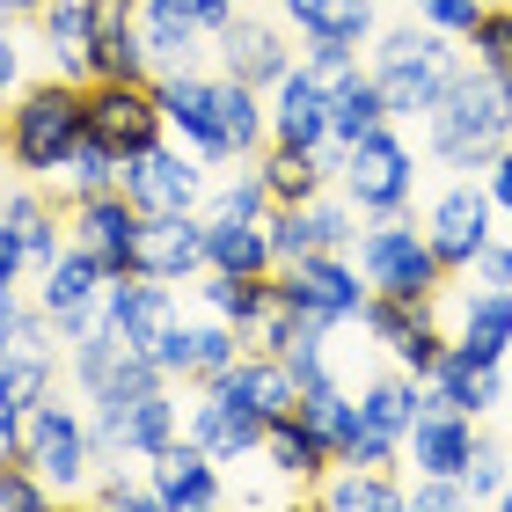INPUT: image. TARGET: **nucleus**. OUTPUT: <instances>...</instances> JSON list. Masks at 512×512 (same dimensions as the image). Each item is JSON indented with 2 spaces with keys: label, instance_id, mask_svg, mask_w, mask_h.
I'll list each match as a JSON object with an SVG mask.
<instances>
[{
  "label": "nucleus",
  "instance_id": "obj_1",
  "mask_svg": "<svg viewBox=\"0 0 512 512\" xmlns=\"http://www.w3.org/2000/svg\"><path fill=\"white\" fill-rule=\"evenodd\" d=\"M425 139H432L439 169H461V176L491 169L512 147V74H498V66H483V59H461L454 88L425 118Z\"/></svg>",
  "mask_w": 512,
  "mask_h": 512
},
{
  "label": "nucleus",
  "instance_id": "obj_2",
  "mask_svg": "<svg viewBox=\"0 0 512 512\" xmlns=\"http://www.w3.org/2000/svg\"><path fill=\"white\" fill-rule=\"evenodd\" d=\"M366 74H374L388 118L410 125V118H432V110H439V96H447L454 74H461V52H454L447 30H432V22H425V30L403 22V30H374Z\"/></svg>",
  "mask_w": 512,
  "mask_h": 512
},
{
  "label": "nucleus",
  "instance_id": "obj_3",
  "mask_svg": "<svg viewBox=\"0 0 512 512\" xmlns=\"http://www.w3.org/2000/svg\"><path fill=\"white\" fill-rule=\"evenodd\" d=\"M88 139V103H81V81H37L8 103V161L22 176H59L74 147Z\"/></svg>",
  "mask_w": 512,
  "mask_h": 512
},
{
  "label": "nucleus",
  "instance_id": "obj_4",
  "mask_svg": "<svg viewBox=\"0 0 512 512\" xmlns=\"http://www.w3.org/2000/svg\"><path fill=\"white\" fill-rule=\"evenodd\" d=\"M352 249H359L352 264L366 271V286H374V293H395V300H439V293H447V278H454L447 264H439L432 235H425L410 213H381Z\"/></svg>",
  "mask_w": 512,
  "mask_h": 512
},
{
  "label": "nucleus",
  "instance_id": "obj_5",
  "mask_svg": "<svg viewBox=\"0 0 512 512\" xmlns=\"http://www.w3.org/2000/svg\"><path fill=\"white\" fill-rule=\"evenodd\" d=\"M22 461H30L59 498L88 491V483H96V461H103L96 454V432H88V410H74L59 388L37 395L30 417H22Z\"/></svg>",
  "mask_w": 512,
  "mask_h": 512
},
{
  "label": "nucleus",
  "instance_id": "obj_6",
  "mask_svg": "<svg viewBox=\"0 0 512 512\" xmlns=\"http://www.w3.org/2000/svg\"><path fill=\"white\" fill-rule=\"evenodd\" d=\"M271 286H278V300H286L293 315L322 322V330H344V322H359L366 300H374L366 271L352 264V249H315V256H300V264H278Z\"/></svg>",
  "mask_w": 512,
  "mask_h": 512
},
{
  "label": "nucleus",
  "instance_id": "obj_7",
  "mask_svg": "<svg viewBox=\"0 0 512 512\" xmlns=\"http://www.w3.org/2000/svg\"><path fill=\"white\" fill-rule=\"evenodd\" d=\"M110 271L96 249H81V242H66L52 264L37 271V308L52 315V330L59 344H81V337H96L103 330V286H110Z\"/></svg>",
  "mask_w": 512,
  "mask_h": 512
},
{
  "label": "nucleus",
  "instance_id": "obj_8",
  "mask_svg": "<svg viewBox=\"0 0 512 512\" xmlns=\"http://www.w3.org/2000/svg\"><path fill=\"white\" fill-rule=\"evenodd\" d=\"M337 191L352 198L366 220H381V213H410V191H417V154H410V139L395 132V125L366 132L359 147L344 154Z\"/></svg>",
  "mask_w": 512,
  "mask_h": 512
},
{
  "label": "nucleus",
  "instance_id": "obj_9",
  "mask_svg": "<svg viewBox=\"0 0 512 512\" xmlns=\"http://www.w3.org/2000/svg\"><path fill=\"white\" fill-rule=\"evenodd\" d=\"M205 169H213V161L191 154L169 132V139H154V147L125 154V183H118V191L139 205V213H198V205H205Z\"/></svg>",
  "mask_w": 512,
  "mask_h": 512
},
{
  "label": "nucleus",
  "instance_id": "obj_10",
  "mask_svg": "<svg viewBox=\"0 0 512 512\" xmlns=\"http://www.w3.org/2000/svg\"><path fill=\"white\" fill-rule=\"evenodd\" d=\"M88 432H96V454H132V461L161 454V447L183 432L176 381L139 388V395H125V403H110V410H88Z\"/></svg>",
  "mask_w": 512,
  "mask_h": 512
},
{
  "label": "nucleus",
  "instance_id": "obj_11",
  "mask_svg": "<svg viewBox=\"0 0 512 512\" xmlns=\"http://www.w3.org/2000/svg\"><path fill=\"white\" fill-rule=\"evenodd\" d=\"M81 103H88V139H103L110 154H139L169 139L154 81H81Z\"/></svg>",
  "mask_w": 512,
  "mask_h": 512
},
{
  "label": "nucleus",
  "instance_id": "obj_12",
  "mask_svg": "<svg viewBox=\"0 0 512 512\" xmlns=\"http://www.w3.org/2000/svg\"><path fill=\"white\" fill-rule=\"evenodd\" d=\"M425 235H432V249H439V264H447V271H469L476 249L498 235V205H491V191H483L476 176L447 183V191L432 198V213H425Z\"/></svg>",
  "mask_w": 512,
  "mask_h": 512
},
{
  "label": "nucleus",
  "instance_id": "obj_13",
  "mask_svg": "<svg viewBox=\"0 0 512 512\" xmlns=\"http://www.w3.org/2000/svg\"><path fill=\"white\" fill-rule=\"evenodd\" d=\"M154 96H161V118H169V132H176L191 154L235 161V147H227V132H220V81H213V74H198V66H191V74H161Z\"/></svg>",
  "mask_w": 512,
  "mask_h": 512
},
{
  "label": "nucleus",
  "instance_id": "obj_14",
  "mask_svg": "<svg viewBox=\"0 0 512 512\" xmlns=\"http://www.w3.org/2000/svg\"><path fill=\"white\" fill-rule=\"evenodd\" d=\"M132 271L161 278V286H191V278H205V220L198 213H139Z\"/></svg>",
  "mask_w": 512,
  "mask_h": 512
},
{
  "label": "nucleus",
  "instance_id": "obj_15",
  "mask_svg": "<svg viewBox=\"0 0 512 512\" xmlns=\"http://www.w3.org/2000/svg\"><path fill=\"white\" fill-rule=\"evenodd\" d=\"M476 417L469 410H447L439 395L425 388V410H417V425L403 439V461L417 476H469V461H476Z\"/></svg>",
  "mask_w": 512,
  "mask_h": 512
},
{
  "label": "nucleus",
  "instance_id": "obj_16",
  "mask_svg": "<svg viewBox=\"0 0 512 512\" xmlns=\"http://www.w3.org/2000/svg\"><path fill=\"white\" fill-rule=\"evenodd\" d=\"M147 483H154L161 512H205V505H220V498H227L220 461L205 454L191 432H176L161 454H147Z\"/></svg>",
  "mask_w": 512,
  "mask_h": 512
},
{
  "label": "nucleus",
  "instance_id": "obj_17",
  "mask_svg": "<svg viewBox=\"0 0 512 512\" xmlns=\"http://www.w3.org/2000/svg\"><path fill=\"white\" fill-rule=\"evenodd\" d=\"M183 308H176V286H161V278H139V271H118L103 286V330L139 344V352H154V337L169 330Z\"/></svg>",
  "mask_w": 512,
  "mask_h": 512
},
{
  "label": "nucleus",
  "instance_id": "obj_18",
  "mask_svg": "<svg viewBox=\"0 0 512 512\" xmlns=\"http://www.w3.org/2000/svg\"><path fill=\"white\" fill-rule=\"evenodd\" d=\"M293 44H286V30H278V22H264V15H235L220 30V74H235V81H249V88H271L293 74Z\"/></svg>",
  "mask_w": 512,
  "mask_h": 512
},
{
  "label": "nucleus",
  "instance_id": "obj_19",
  "mask_svg": "<svg viewBox=\"0 0 512 512\" xmlns=\"http://www.w3.org/2000/svg\"><path fill=\"white\" fill-rule=\"evenodd\" d=\"M66 242L96 249L110 271H132V249H139V205H132L125 191L74 198V205H66Z\"/></svg>",
  "mask_w": 512,
  "mask_h": 512
},
{
  "label": "nucleus",
  "instance_id": "obj_20",
  "mask_svg": "<svg viewBox=\"0 0 512 512\" xmlns=\"http://www.w3.org/2000/svg\"><path fill=\"white\" fill-rule=\"evenodd\" d=\"M183 432H191L213 461H249L256 447H264V417L242 410L235 395L213 388V381H198V403H191V417H183Z\"/></svg>",
  "mask_w": 512,
  "mask_h": 512
},
{
  "label": "nucleus",
  "instance_id": "obj_21",
  "mask_svg": "<svg viewBox=\"0 0 512 512\" xmlns=\"http://www.w3.org/2000/svg\"><path fill=\"white\" fill-rule=\"evenodd\" d=\"M139 37H147V59L161 81V74H191L213 30H205L198 0H139Z\"/></svg>",
  "mask_w": 512,
  "mask_h": 512
},
{
  "label": "nucleus",
  "instance_id": "obj_22",
  "mask_svg": "<svg viewBox=\"0 0 512 512\" xmlns=\"http://www.w3.org/2000/svg\"><path fill=\"white\" fill-rule=\"evenodd\" d=\"M213 388H227L242 410L264 417V425H271V417H293V410H300V381H293V366L278 359V352H242Z\"/></svg>",
  "mask_w": 512,
  "mask_h": 512
},
{
  "label": "nucleus",
  "instance_id": "obj_23",
  "mask_svg": "<svg viewBox=\"0 0 512 512\" xmlns=\"http://www.w3.org/2000/svg\"><path fill=\"white\" fill-rule=\"evenodd\" d=\"M264 103H271V139H293V147H322V139H330V88H322L300 59Z\"/></svg>",
  "mask_w": 512,
  "mask_h": 512
},
{
  "label": "nucleus",
  "instance_id": "obj_24",
  "mask_svg": "<svg viewBox=\"0 0 512 512\" xmlns=\"http://www.w3.org/2000/svg\"><path fill=\"white\" fill-rule=\"evenodd\" d=\"M205 271H242V278H271V227L242 220V213H205Z\"/></svg>",
  "mask_w": 512,
  "mask_h": 512
},
{
  "label": "nucleus",
  "instance_id": "obj_25",
  "mask_svg": "<svg viewBox=\"0 0 512 512\" xmlns=\"http://www.w3.org/2000/svg\"><path fill=\"white\" fill-rule=\"evenodd\" d=\"M256 454L271 461V476L300 483V491H315V483L337 469V454L315 439V425H308L300 410H293V417H271V425H264V447H256Z\"/></svg>",
  "mask_w": 512,
  "mask_h": 512
},
{
  "label": "nucleus",
  "instance_id": "obj_26",
  "mask_svg": "<svg viewBox=\"0 0 512 512\" xmlns=\"http://www.w3.org/2000/svg\"><path fill=\"white\" fill-rule=\"evenodd\" d=\"M454 352L461 359H483V366H505V352H512V293L469 286L461 322H454Z\"/></svg>",
  "mask_w": 512,
  "mask_h": 512
},
{
  "label": "nucleus",
  "instance_id": "obj_27",
  "mask_svg": "<svg viewBox=\"0 0 512 512\" xmlns=\"http://www.w3.org/2000/svg\"><path fill=\"white\" fill-rule=\"evenodd\" d=\"M417 410H425V381H417V374H403V366H395V374H374V381L359 388V432L395 439V447L410 439Z\"/></svg>",
  "mask_w": 512,
  "mask_h": 512
},
{
  "label": "nucleus",
  "instance_id": "obj_28",
  "mask_svg": "<svg viewBox=\"0 0 512 512\" xmlns=\"http://www.w3.org/2000/svg\"><path fill=\"white\" fill-rule=\"evenodd\" d=\"M37 30H44V52H52L59 74L66 81H88V44H96V30H103L96 0H52V8L37 15Z\"/></svg>",
  "mask_w": 512,
  "mask_h": 512
},
{
  "label": "nucleus",
  "instance_id": "obj_29",
  "mask_svg": "<svg viewBox=\"0 0 512 512\" xmlns=\"http://www.w3.org/2000/svg\"><path fill=\"white\" fill-rule=\"evenodd\" d=\"M315 505H330V512H403L410 491L395 483V469H359V461H337V469L315 483Z\"/></svg>",
  "mask_w": 512,
  "mask_h": 512
},
{
  "label": "nucleus",
  "instance_id": "obj_30",
  "mask_svg": "<svg viewBox=\"0 0 512 512\" xmlns=\"http://www.w3.org/2000/svg\"><path fill=\"white\" fill-rule=\"evenodd\" d=\"M198 300H205V315L235 322L242 344H249L256 322L278 308V286H271V278H242V271H205V278H198Z\"/></svg>",
  "mask_w": 512,
  "mask_h": 512
},
{
  "label": "nucleus",
  "instance_id": "obj_31",
  "mask_svg": "<svg viewBox=\"0 0 512 512\" xmlns=\"http://www.w3.org/2000/svg\"><path fill=\"white\" fill-rule=\"evenodd\" d=\"M286 30L300 37H337V44H374V0H278Z\"/></svg>",
  "mask_w": 512,
  "mask_h": 512
},
{
  "label": "nucleus",
  "instance_id": "obj_32",
  "mask_svg": "<svg viewBox=\"0 0 512 512\" xmlns=\"http://www.w3.org/2000/svg\"><path fill=\"white\" fill-rule=\"evenodd\" d=\"M425 388H432L447 410H469V417H491V410L505 403V374H498V366H483V359H461V352L439 359Z\"/></svg>",
  "mask_w": 512,
  "mask_h": 512
},
{
  "label": "nucleus",
  "instance_id": "obj_33",
  "mask_svg": "<svg viewBox=\"0 0 512 512\" xmlns=\"http://www.w3.org/2000/svg\"><path fill=\"white\" fill-rule=\"evenodd\" d=\"M256 169H264L271 205H308V198L330 191V169L315 161V147H293V139H271V147L256 154Z\"/></svg>",
  "mask_w": 512,
  "mask_h": 512
},
{
  "label": "nucleus",
  "instance_id": "obj_34",
  "mask_svg": "<svg viewBox=\"0 0 512 512\" xmlns=\"http://www.w3.org/2000/svg\"><path fill=\"white\" fill-rule=\"evenodd\" d=\"M0 220L22 235V256H30V271H44L52 256L66 249V213L52 198H37V191H8L0 198Z\"/></svg>",
  "mask_w": 512,
  "mask_h": 512
},
{
  "label": "nucleus",
  "instance_id": "obj_35",
  "mask_svg": "<svg viewBox=\"0 0 512 512\" xmlns=\"http://www.w3.org/2000/svg\"><path fill=\"white\" fill-rule=\"evenodd\" d=\"M88 81H154L139 22H103L96 30V44H88Z\"/></svg>",
  "mask_w": 512,
  "mask_h": 512
},
{
  "label": "nucleus",
  "instance_id": "obj_36",
  "mask_svg": "<svg viewBox=\"0 0 512 512\" xmlns=\"http://www.w3.org/2000/svg\"><path fill=\"white\" fill-rule=\"evenodd\" d=\"M300 417L315 425V439H322L337 461H352V447H359V395H344L337 381H322V388L300 395Z\"/></svg>",
  "mask_w": 512,
  "mask_h": 512
},
{
  "label": "nucleus",
  "instance_id": "obj_37",
  "mask_svg": "<svg viewBox=\"0 0 512 512\" xmlns=\"http://www.w3.org/2000/svg\"><path fill=\"white\" fill-rule=\"evenodd\" d=\"M432 308H439V300H395V293H374V300H366V315H359V330H366V337H374L381 352L395 359L417 330H425V322H439Z\"/></svg>",
  "mask_w": 512,
  "mask_h": 512
},
{
  "label": "nucleus",
  "instance_id": "obj_38",
  "mask_svg": "<svg viewBox=\"0 0 512 512\" xmlns=\"http://www.w3.org/2000/svg\"><path fill=\"white\" fill-rule=\"evenodd\" d=\"M381 125H395V118H388V103H381L374 74L344 81L337 96H330V139H344V147H359V139H366V132H381Z\"/></svg>",
  "mask_w": 512,
  "mask_h": 512
},
{
  "label": "nucleus",
  "instance_id": "obj_39",
  "mask_svg": "<svg viewBox=\"0 0 512 512\" xmlns=\"http://www.w3.org/2000/svg\"><path fill=\"white\" fill-rule=\"evenodd\" d=\"M59 183H66V205H74V198H96V191H118V183H125V154H110L103 139H81L74 161L59 169Z\"/></svg>",
  "mask_w": 512,
  "mask_h": 512
},
{
  "label": "nucleus",
  "instance_id": "obj_40",
  "mask_svg": "<svg viewBox=\"0 0 512 512\" xmlns=\"http://www.w3.org/2000/svg\"><path fill=\"white\" fill-rule=\"evenodd\" d=\"M52 498H59V491H52V483H44L22 454L0 461V512H37V505H52Z\"/></svg>",
  "mask_w": 512,
  "mask_h": 512
},
{
  "label": "nucleus",
  "instance_id": "obj_41",
  "mask_svg": "<svg viewBox=\"0 0 512 512\" xmlns=\"http://www.w3.org/2000/svg\"><path fill=\"white\" fill-rule=\"evenodd\" d=\"M154 366H161V374H169V381H198V322H169V330H161L154 337Z\"/></svg>",
  "mask_w": 512,
  "mask_h": 512
},
{
  "label": "nucleus",
  "instance_id": "obj_42",
  "mask_svg": "<svg viewBox=\"0 0 512 512\" xmlns=\"http://www.w3.org/2000/svg\"><path fill=\"white\" fill-rule=\"evenodd\" d=\"M469 52L483 66H498V74H512V0L505 8H483V22L469 30Z\"/></svg>",
  "mask_w": 512,
  "mask_h": 512
},
{
  "label": "nucleus",
  "instance_id": "obj_43",
  "mask_svg": "<svg viewBox=\"0 0 512 512\" xmlns=\"http://www.w3.org/2000/svg\"><path fill=\"white\" fill-rule=\"evenodd\" d=\"M213 213H242V220H264L271 213V191H264V169H256V161H242V176L213 191Z\"/></svg>",
  "mask_w": 512,
  "mask_h": 512
},
{
  "label": "nucleus",
  "instance_id": "obj_44",
  "mask_svg": "<svg viewBox=\"0 0 512 512\" xmlns=\"http://www.w3.org/2000/svg\"><path fill=\"white\" fill-rule=\"evenodd\" d=\"M505 476H512V454L498 447V439H476V461H469V498H498L505 491Z\"/></svg>",
  "mask_w": 512,
  "mask_h": 512
},
{
  "label": "nucleus",
  "instance_id": "obj_45",
  "mask_svg": "<svg viewBox=\"0 0 512 512\" xmlns=\"http://www.w3.org/2000/svg\"><path fill=\"white\" fill-rule=\"evenodd\" d=\"M88 498L110 505V512H161L154 483H132V476H96V483H88Z\"/></svg>",
  "mask_w": 512,
  "mask_h": 512
},
{
  "label": "nucleus",
  "instance_id": "obj_46",
  "mask_svg": "<svg viewBox=\"0 0 512 512\" xmlns=\"http://www.w3.org/2000/svg\"><path fill=\"white\" fill-rule=\"evenodd\" d=\"M483 8H491V0H417V15H425L432 30H447V37H469L483 22Z\"/></svg>",
  "mask_w": 512,
  "mask_h": 512
},
{
  "label": "nucleus",
  "instance_id": "obj_47",
  "mask_svg": "<svg viewBox=\"0 0 512 512\" xmlns=\"http://www.w3.org/2000/svg\"><path fill=\"white\" fill-rule=\"evenodd\" d=\"M22 417H30V395L15 388V374L0 366V461L22 454Z\"/></svg>",
  "mask_w": 512,
  "mask_h": 512
},
{
  "label": "nucleus",
  "instance_id": "obj_48",
  "mask_svg": "<svg viewBox=\"0 0 512 512\" xmlns=\"http://www.w3.org/2000/svg\"><path fill=\"white\" fill-rule=\"evenodd\" d=\"M461 278H469V286H491V293H512V242H498V235H491Z\"/></svg>",
  "mask_w": 512,
  "mask_h": 512
},
{
  "label": "nucleus",
  "instance_id": "obj_49",
  "mask_svg": "<svg viewBox=\"0 0 512 512\" xmlns=\"http://www.w3.org/2000/svg\"><path fill=\"white\" fill-rule=\"evenodd\" d=\"M410 505L454 512V505H476V498H469V483H461V476H417V483H410Z\"/></svg>",
  "mask_w": 512,
  "mask_h": 512
},
{
  "label": "nucleus",
  "instance_id": "obj_50",
  "mask_svg": "<svg viewBox=\"0 0 512 512\" xmlns=\"http://www.w3.org/2000/svg\"><path fill=\"white\" fill-rule=\"evenodd\" d=\"M30 315H37V300H22V286H0V352L30 330Z\"/></svg>",
  "mask_w": 512,
  "mask_h": 512
},
{
  "label": "nucleus",
  "instance_id": "obj_51",
  "mask_svg": "<svg viewBox=\"0 0 512 512\" xmlns=\"http://www.w3.org/2000/svg\"><path fill=\"white\" fill-rule=\"evenodd\" d=\"M30 278V256H22V235L0 220V286H22Z\"/></svg>",
  "mask_w": 512,
  "mask_h": 512
},
{
  "label": "nucleus",
  "instance_id": "obj_52",
  "mask_svg": "<svg viewBox=\"0 0 512 512\" xmlns=\"http://www.w3.org/2000/svg\"><path fill=\"white\" fill-rule=\"evenodd\" d=\"M483 191H491V205H498V220H512V147L483 169Z\"/></svg>",
  "mask_w": 512,
  "mask_h": 512
},
{
  "label": "nucleus",
  "instance_id": "obj_53",
  "mask_svg": "<svg viewBox=\"0 0 512 512\" xmlns=\"http://www.w3.org/2000/svg\"><path fill=\"white\" fill-rule=\"evenodd\" d=\"M15 81H22V52H15L8 22H0V110H8V96H15Z\"/></svg>",
  "mask_w": 512,
  "mask_h": 512
},
{
  "label": "nucleus",
  "instance_id": "obj_54",
  "mask_svg": "<svg viewBox=\"0 0 512 512\" xmlns=\"http://www.w3.org/2000/svg\"><path fill=\"white\" fill-rule=\"evenodd\" d=\"M198 15H205V30L220 37V30H227V22H235L242 8H235V0H198Z\"/></svg>",
  "mask_w": 512,
  "mask_h": 512
},
{
  "label": "nucleus",
  "instance_id": "obj_55",
  "mask_svg": "<svg viewBox=\"0 0 512 512\" xmlns=\"http://www.w3.org/2000/svg\"><path fill=\"white\" fill-rule=\"evenodd\" d=\"M52 0H0V22H37Z\"/></svg>",
  "mask_w": 512,
  "mask_h": 512
},
{
  "label": "nucleus",
  "instance_id": "obj_56",
  "mask_svg": "<svg viewBox=\"0 0 512 512\" xmlns=\"http://www.w3.org/2000/svg\"><path fill=\"white\" fill-rule=\"evenodd\" d=\"M103 22H139V0H96Z\"/></svg>",
  "mask_w": 512,
  "mask_h": 512
},
{
  "label": "nucleus",
  "instance_id": "obj_57",
  "mask_svg": "<svg viewBox=\"0 0 512 512\" xmlns=\"http://www.w3.org/2000/svg\"><path fill=\"white\" fill-rule=\"evenodd\" d=\"M498 505H512V476H505V491H498Z\"/></svg>",
  "mask_w": 512,
  "mask_h": 512
}]
</instances>
